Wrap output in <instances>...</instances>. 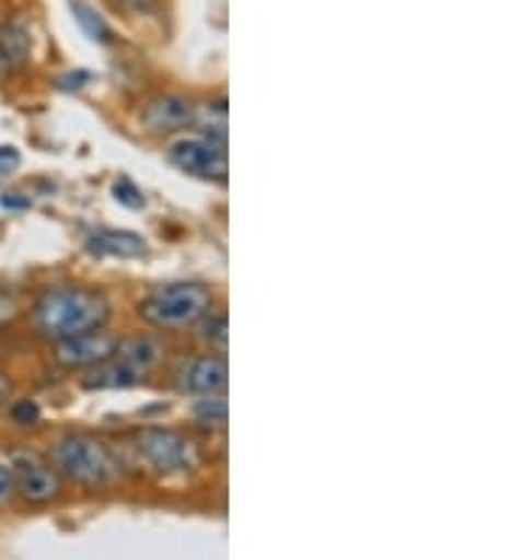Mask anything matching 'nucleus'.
<instances>
[{
    "label": "nucleus",
    "mask_w": 509,
    "mask_h": 560,
    "mask_svg": "<svg viewBox=\"0 0 509 560\" xmlns=\"http://www.w3.org/2000/svg\"><path fill=\"white\" fill-rule=\"evenodd\" d=\"M34 328L46 340H68L105 328L111 317V303L105 294L82 287L48 289L41 301L34 303Z\"/></svg>",
    "instance_id": "obj_1"
},
{
    "label": "nucleus",
    "mask_w": 509,
    "mask_h": 560,
    "mask_svg": "<svg viewBox=\"0 0 509 560\" xmlns=\"http://www.w3.org/2000/svg\"><path fill=\"white\" fill-rule=\"evenodd\" d=\"M51 467L68 481L82 487H102L116 476V465L108 447L100 439L68 433L51 447Z\"/></svg>",
    "instance_id": "obj_2"
},
{
    "label": "nucleus",
    "mask_w": 509,
    "mask_h": 560,
    "mask_svg": "<svg viewBox=\"0 0 509 560\" xmlns=\"http://www.w3.org/2000/svg\"><path fill=\"white\" fill-rule=\"evenodd\" d=\"M212 306V294L201 283H167L148 294L139 306L144 323L157 328H187Z\"/></svg>",
    "instance_id": "obj_3"
},
{
    "label": "nucleus",
    "mask_w": 509,
    "mask_h": 560,
    "mask_svg": "<svg viewBox=\"0 0 509 560\" xmlns=\"http://www.w3.org/2000/svg\"><path fill=\"white\" fill-rule=\"evenodd\" d=\"M136 451L148 462L159 476H176L196 467L198 453L196 444L178 431L170 428H144L136 436Z\"/></svg>",
    "instance_id": "obj_4"
},
{
    "label": "nucleus",
    "mask_w": 509,
    "mask_h": 560,
    "mask_svg": "<svg viewBox=\"0 0 509 560\" xmlns=\"http://www.w3.org/2000/svg\"><path fill=\"white\" fill-rule=\"evenodd\" d=\"M170 164L187 176L204 178V182H224L227 167L224 144L212 142L207 137H178L167 144Z\"/></svg>",
    "instance_id": "obj_5"
},
{
    "label": "nucleus",
    "mask_w": 509,
    "mask_h": 560,
    "mask_svg": "<svg viewBox=\"0 0 509 560\" xmlns=\"http://www.w3.org/2000/svg\"><path fill=\"white\" fill-rule=\"evenodd\" d=\"M9 465H12L14 492H18L21 499H26L28 504H48V501L60 495L57 470L51 467V462H43L37 453H12Z\"/></svg>",
    "instance_id": "obj_6"
},
{
    "label": "nucleus",
    "mask_w": 509,
    "mask_h": 560,
    "mask_svg": "<svg viewBox=\"0 0 509 560\" xmlns=\"http://www.w3.org/2000/svg\"><path fill=\"white\" fill-rule=\"evenodd\" d=\"M227 362L224 357H196L187 360L173 376L178 394L184 397H207V394H221L227 388Z\"/></svg>",
    "instance_id": "obj_7"
},
{
    "label": "nucleus",
    "mask_w": 509,
    "mask_h": 560,
    "mask_svg": "<svg viewBox=\"0 0 509 560\" xmlns=\"http://www.w3.org/2000/svg\"><path fill=\"white\" fill-rule=\"evenodd\" d=\"M116 349V337L108 331H85V335L68 337V340L57 342L55 360L66 369H91L96 362H105Z\"/></svg>",
    "instance_id": "obj_8"
},
{
    "label": "nucleus",
    "mask_w": 509,
    "mask_h": 560,
    "mask_svg": "<svg viewBox=\"0 0 509 560\" xmlns=\"http://www.w3.org/2000/svg\"><path fill=\"white\" fill-rule=\"evenodd\" d=\"M142 122L144 128L157 130V133L190 128L196 122V108L184 96L162 94L157 100H150L148 108L142 110Z\"/></svg>",
    "instance_id": "obj_9"
},
{
    "label": "nucleus",
    "mask_w": 509,
    "mask_h": 560,
    "mask_svg": "<svg viewBox=\"0 0 509 560\" xmlns=\"http://www.w3.org/2000/svg\"><path fill=\"white\" fill-rule=\"evenodd\" d=\"M32 55V28L26 18H12L0 28V82L18 74Z\"/></svg>",
    "instance_id": "obj_10"
},
{
    "label": "nucleus",
    "mask_w": 509,
    "mask_h": 560,
    "mask_svg": "<svg viewBox=\"0 0 509 560\" xmlns=\"http://www.w3.org/2000/svg\"><path fill=\"white\" fill-rule=\"evenodd\" d=\"M144 380V371L134 369L130 362L119 360L116 354H111L105 362H96L91 365V374L82 380V385L91 390H116V388H134Z\"/></svg>",
    "instance_id": "obj_11"
},
{
    "label": "nucleus",
    "mask_w": 509,
    "mask_h": 560,
    "mask_svg": "<svg viewBox=\"0 0 509 560\" xmlns=\"http://www.w3.org/2000/svg\"><path fill=\"white\" fill-rule=\"evenodd\" d=\"M89 249L111 258H139L144 255V238L128 230H96L89 235Z\"/></svg>",
    "instance_id": "obj_12"
},
{
    "label": "nucleus",
    "mask_w": 509,
    "mask_h": 560,
    "mask_svg": "<svg viewBox=\"0 0 509 560\" xmlns=\"http://www.w3.org/2000/svg\"><path fill=\"white\" fill-rule=\"evenodd\" d=\"M114 354L119 357V360L130 362L134 369L148 374V371L159 362V357H162V349H159V342L150 340V337H128V340H116Z\"/></svg>",
    "instance_id": "obj_13"
},
{
    "label": "nucleus",
    "mask_w": 509,
    "mask_h": 560,
    "mask_svg": "<svg viewBox=\"0 0 509 560\" xmlns=\"http://www.w3.org/2000/svg\"><path fill=\"white\" fill-rule=\"evenodd\" d=\"M201 125L207 139L224 144L227 142V105L224 103H207L201 110H196V122Z\"/></svg>",
    "instance_id": "obj_14"
},
{
    "label": "nucleus",
    "mask_w": 509,
    "mask_h": 560,
    "mask_svg": "<svg viewBox=\"0 0 509 560\" xmlns=\"http://www.w3.org/2000/svg\"><path fill=\"white\" fill-rule=\"evenodd\" d=\"M71 9H74V18L77 23L82 26V32L91 37V40L96 43H111V37H114V32H111V26L105 21H102L100 14L94 12V9L85 3V0H71Z\"/></svg>",
    "instance_id": "obj_15"
},
{
    "label": "nucleus",
    "mask_w": 509,
    "mask_h": 560,
    "mask_svg": "<svg viewBox=\"0 0 509 560\" xmlns=\"http://www.w3.org/2000/svg\"><path fill=\"white\" fill-rule=\"evenodd\" d=\"M204 326H201V340L210 342V349L216 351V354H224L227 351V315H212V312H207V315L201 317Z\"/></svg>",
    "instance_id": "obj_16"
},
{
    "label": "nucleus",
    "mask_w": 509,
    "mask_h": 560,
    "mask_svg": "<svg viewBox=\"0 0 509 560\" xmlns=\"http://www.w3.org/2000/svg\"><path fill=\"white\" fill-rule=\"evenodd\" d=\"M198 422H216V424H224L227 422V399L218 397V394H207L196 402L193 408Z\"/></svg>",
    "instance_id": "obj_17"
},
{
    "label": "nucleus",
    "mask_w": 509,
    "mask_h": 560,
    "mask_svg": "<svg viewBox=\"0 0 509 560\" xmlns=\"http://www.w3.org/2000/svg\"><path fill=\"white\" fill-rule=\"evenodd\" d=\"M114 199L119 201L123 207H128V210H142L144 207V196L142 190L130 182V178H119L114 185Z\"/></svg>",
    "instance_id": "obj_18"
},
{
    "label": "nucleus",
    "mask_w": 509,
    "mask_h": 560,
    "mask_svg": "<svg viewBox=\"0 0 509 560\" xmlns=\"http://www.w3.org/2000/svg\"><path fill=\"white\" fill-rule=\"evenodd\" d=\"M41 419V408L34 399H21L18 405H12V422L14 424H34Z\"/></svg>",
    "instance_id": "obj_19"
},
{
    "label": "nucleus",
    "mask_w": 509,
    "mask_h": 560,
    "mask_svg": "<svg viewBox=\"0 0 509 560\" xmlns=\"http://www.w3.org/2000/svg\"><path fill=\"white\" fill-rule=\"evenodd\" d=\"M14 499V479H12V465L7 458H0V506H7Z\"/></svg>",
    "instance_id": "obj_20"
},
{
    "label": "nucleus",
    "mask_w": 509,
    "mask_h": 560,
    "mask_svg": "<svg viewBox=\"0 0 509 560\" xmlns=\"http://www.w3.org/2000/svg\"><path fill=\"white\" fill-rule=\"evenodd\" d=\"M21 167V153L12 144H0V176H12Z\"/></svg>",
    "instance_id": "obj_21"
},
{
    "label": "nucleus",
    "mask_w": 509,
    "mask_h": 560,
    "mask_svg": "<svg viewBox=\"0 0 509 560\" xmlns=\"http://www.w3.org/2000/svg\"><path fill=\"white\" fill-rule=\"evenodd\" d=\"M91 80H94V77H91L89 71H74V74H62L60 80H57V89H62V91L82 89V85H89Z\"/></svg>",
    "instance_id": "obj_22"
},
{
    "label": "nucleus",
    "mask_w": 509,
    "mask_h": 560,
    "mask_svg": "<svg viewBox=\"0 0 509 560\" xmlns=\"http://www.w3.org/2000/svg\"><path fill=\"white\" fill-rule=\"evenodd\" d=\"M0 207H3V210H28V207H32V199L23 196V192H3V196H0Z\"/></svg>",
    "instance_id": "obj_23"
},
{
    "label": "nucleus",
    "mask_w": 509,
    "mask_h": 560,
    "mask_svg": "<svg viewBox=\"0 0 509 560\" xmlns=\"http://www.w3.org/2000/svg\"><path fill=\"white\" fill-rule=\"evenodd\" d=\"M12 315H14V301H12V298H9V294L0 292V323L9 320V317H12Z\"/></svg>",
    "instance_id": "obj_24"
},
{
    "label": "nucleus",
    "mask_w": 509,
    "mask_h": 560,
    "mask_svg": "<svg viewBox=\"0 0 509 560\" xmlns=\"http://www.w3.org/2000/svg\"><path fill=\"white\" fill-rule=\"evenodd\" d=\"M7 394H9V383H7V380H3V376H0V402L7 399Z\"/></svg>",
    "instance_id": "obj_25"
}]
</instances>
